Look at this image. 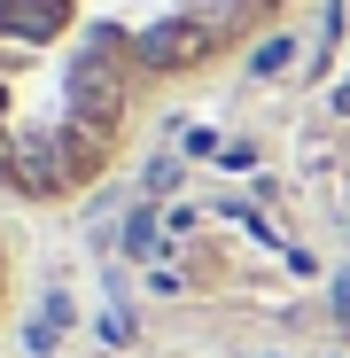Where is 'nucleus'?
Masks as SVG:
<instances>
[{"label": "nucleus", "mask_w": 350, "mask_h": 358, "mask_svg": "<svg viewBox=\"0 0 350 358\" xmlns=\"http://www.w3.org/2000/svg\"><path fill=\"white\" fill-rule=\"evenodd\" d=\"M288 0H0V210H63Z\"/></svg>", "instance_id": "1"}, {"label": "nucleus", "mask_w": 350, "mask_h": 358, "mask_svg": "<svg viewBox=\"0 0 350 358\" xmlns=\"http://www.w3.org/2000/svg\"><path fill=\"white\" fill-rule=\"evenodd\" d=\"M16 304V242H8V218H0V320Z\"/></svg>", "instance_id": "2"}]
</instances>
